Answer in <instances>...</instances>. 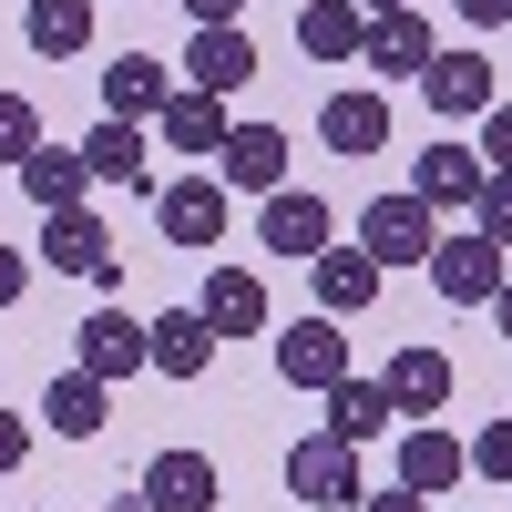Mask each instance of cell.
Wrapping results in <instances>:
<instances>
[{"label": "cell", "instance_id": "6da1fadb", "mask_svg": "<svg viewBox=\"0 0 512 512\" xmlns=\"http://www.w3.org/2000/svg\"><path fill=\"white\" fill-rule=\"evenodd\" d=\"M359 246L379 256V267H431V246H441V205L431 195H369L359 205Z\"/></svg>", "mask_w": 512, "mask_h": 512}, {"label": "cell", "instance_id": "7a4b0ae2", "mask_svg": "<svg viewBox=\"0 0 512 512\" xmlns=\"http://www.w3.org/2000/svg\"><path fill=\"white\" fill-rule=\"evenodd\" d=\"M287 492L308 502V512H359V502H369V482H359V441H338V431L297 441V451H287Z\"/></svg>", "mask_w": 512, "mask_h": 512}, {"label": "cell", "instance_id": "3957f363", "mask_svg": "<svg viewBox=\"0 0 512 512\" xmlns=\"http://www.w3.org/2000/svg\"><path fill=\"white\" fill-rule=\"evenodd\" d=\"M502 277H512V246H492L482 226H461V236H441V246H431V287L451 297V308H492Z\"/></svg>", "mask_w": 512, "mask_h": 512}, {"label": "cell", "instance_id": "277c9868", "mask_svg": "<svg viewBox=\"0 0 512 512\" xmlns=\"http://www.w3.org/2000/svg\"><path fill=\"white\" fill-rule=\"evenodd\" d=\"M41 267H62V277H82V287H103L113 297V236H103V216L93 205H62V216H41Z\"/></svg>", "mask_w": 512, "mask_h": 512}, {"label": "cell", "instance_id": "5b68a950", "mask_svg": "<svg viewBox=\"0 0 512 512\" xmlns=\"http://www.w3.org/2000/svg\"><path fill=\"white\" fill-rule=\"evenodd\" d=\"M72 369H93V379H134V369H154V318H123L113 297L93 318H82V338H72Z\"/></svg>", "mask_w": 512, "mask_h": 512}, {"label": "cell", "instance_id": "8992f818", "mask_svg": "<svg viewBox=\"0 0 512 512\" xmlns=\"http://www.w3.org/2000/svg\"><path fill=\"white\" fill-rule=\"evenodd\" d=\"M277 379H287V390H338V379H349V328H338L328 308L277 328Z\"/></svg>", "mask_w": 512, "mask_h": 512}, {"label": "cell", "instance_id": "52a82bcc", "mask_svg": "<svg viewBox=\"0 0 512 512\" xmlns=\"http://www.w3.org/2000/svg\"><path fill=\"white\" fill-rule=\"evenodd\" d=\"M482 185H492L482 144H451V134H431V154L410 164V195H431L441 216H472V205H482Z\"/></svg>", "mask_w": 512, "mask_h": 512}, {"label": "cell", "instance_id": "ba28073f", "mask_svg": "<svg viewBox=\"0 0 512 512\" xmlns=\"http://www.w3.org/2000/svg\"><path fill=\"white\" fill-rule=\"evenodd\" d=\"M154 134L175 144L185 164H216V154H226V134H236V113H226V93H195V82H175V103L154 113Z\"/></svg>", "mask_w": 512, "mask_h": 512}, {"label": "cell", "instance_id": "9c48e42d", "mask_svg": "<svg viewBox=\"0 0 512 512\" xmlns=\"http://www.w3.org/2000/svg\"><path fill=\"white\" fill-rule=\"evenodd\" d=\"M318 144H328L338 164L379 154V144H390V103H379L369 82H349V93H328V103H318Z\"/></svg>", "mask_w": 512, "mask_h": 512}, {"label": "cell", "instance_id": "30bf717a", "mask_svg": "<svg viewBox=\"0 0 512 512\" xmlns=\"http://www.w3.org/2000/svg\"><path fill=\"white\" fill-rule=\"evenodd\" d=\"M154 226L175 246H216L226 236V175H185V185H154Z\"/></svg>", "mask_w": 512, "mask_h": 512}, {"label": "cell", "instance_id": "8fae6325", "mask_svg": "<svg viewBox=\"0 0 512 512\" xmlns=\"http://www.w3.org/2000/svg\"><path fill=\"white\" fill-rule=\"evenodd\" d=\"M256 236H267V256H318L328 246V195H308V185L256 195Z\"/></svg>", "mask_w": 512, "mask_h": 512}, {"label": "cell", "instance_id": "7c38bea8", "mask_svg": "<svg viewBox=\"0 0 512 512\" xmlns=\"http://www.w3.org/2000/svg\"><path fill=\"white\" fill-rule=\"evenodd\" d=\"M308 277H318V308H328V318H359L369 297H379V277H390V267H379L369 246H338V236H328V246L308 256Z\"/></svg>", "mask_w": 512, "mask_h": 512}, {"label": "cell", "instance_id": "4fadbf2b", "mask_svg": "<svg viewBox=\"0 0 512 512\" xmlns=\"http://www.w3.org/2000/svg\"><path fill=\"white\" fill-rule=\"evenodd\" d=\"M195 308L216 318V338H267V328H277V308H267V277H256V267H216Z\"/></svg>", "mask_w": 512, "mask_h": 512}, {"label": "cell", "instance_id": "5bb4252c", "mask_svg": "<svg viewBox=\"0 0 512 512\" xmlns=\"http://www.w3.org/2000/svg\"><path fill=\"white\" fill-rule=\"evenodd\" d=\"M359 62H369V72H390V82H420V72L441 62V41H431V21H420V11H379Z\"/></svg>", "mask_w": 512, "mask_h": 512}, {"label": "cell", "instance_id": "9a60e30c", "mask_svg": "<svg viewBox=\"0 0 512 512\" xmlns=\"http://www.w3.org/2000/svg\"><path fill=\"white\" fill-rule=\"evenodd\" d=\"M185 82H195V93H246V82H256V41H246L236 21L195 31V41H185Z\"/></svg>", "mask_w": 512, "mask_h": 512}, {"label": "cell", "instance_id": "2e32d148", "mask_svg": "<svg viewBox=\"0 0 512 512\" xmlns=\"http://www.w3.org/2000/svg\"><path fill=\"white\" fill-rule=\"evenodd\" d=\"M144 512H216V461L205 451H154L144 461Z\"/></svg>", "mask_w": 512, "mask_h": 512}, {"label": "cell", "instance_id": "e0dca14e", "mask_svg": "<svg viewBox=\"0 0 512 512\" xmlns=\"http://www.w3.org/2000/svg\"><path fill=\"white\" fill-rule=\"evenodd\" d=\"M164 103H175V72H164L154 52H113V62H103V113H123V123H154Z\"/></svg>", "mask_w": 512, "mask_h": 512}, {"label": "cell", "instance_id": "ac0fdd59", "mask_svg": "<svg viewBox=\"0 0 512 512\" xmlns=\"http://www.w3.org/2000/svg\"><path fill=\"white\" fill-rule=\"evenodd\" d=\"M41 420H52L62 441H103V420H113V379H93V369H62L52 390H41Z\"/></svg>", "mask_w": 512, "mask_h": 512}, {"label": "cell", "instance_id": "d6986e66", "mask_svg": "<svg viewBox=\"0 0 512 512\" xmlns=\"http://www.w3.org/2000/svg\"><path fill=\"white\" fill-rule=\"evenodd\" d=\"M461 472H472V441H451L441 420H410V431H400V482L410 492H451Z\"/></svg>", "mask_w": 512, "mask_h": 512}, {"label": "cell", "instance_id": "ffe728a7", "mask_svg": "<svg viewBox=\"0 0 512 512\" xmlns=\"http://www.w3.org/2000/svg\"><path fill=\"white\" fill-rule=\"evenodd\" d=\"M216 349H226V338H216L205 308H164V318H154V369H164V379H205Z\"/></svg>", "mask_w": 512, "mask_h": 512}, {"label": "cell", "instance_id": "44dd1931", "mask_svg": "<svg viewBox=\"0 0 512 512\" xmlns=\"http://www.w3.org/2000/svg\"><path fill=\"white\" fill-rule=\"evenodd\" d=\"M216 175L246 185V195H277L287 185V134H277V123H236L226 154H216Z\"/></svg>", "mask_w": 512, "mask_h": 512}, {"label": "cell", "instance_id": "7402d4cb", "mask_svg": "<svg viewBox=\"0 0 512 512\" xmlns=\"http://www.w3.org/2000/svg\"><path fill=\"white\" fill-rule=\"evenodd\" d=\"M420 93H431V113H451V123H482L492 113V62L482 52H441L420 72Z\"/></svg>", "mask_w": 512, "mask_h": 512}, {"label": "cell", "instance_id": "603a6c76", "mask_svg": "<svg viewBox=\"0 0 512 512\" xmlns=\"http://www.w3.org/2000/svg\"><path fill=\"white\" fill-rule=\"evenodd\" d=\"M297 52L308 62H359L369 52V11L359 0H308V11H297Z\"/></svg>", "mask_w": 512, "mask_h": 512}, {"label": "cell", "instance_id": "cb8c5ba5", "mask_svg": "<svg viewBox=\"0 0 512 512\" xmlns=\"http://www.w3.org/2000/svg\"><path fill=\"white\" fill-rule=\"evenodd\" d=\"M318 400H328V431H338V441H359V451H369V441L400 420L390 379H338V390H318Z\"/></svg>", "mask_w": 512, "mask_h": 512}, {"label": "cell", "instance_id": "d4e9b609", "mask_svg": "<svg viewBox=\"0 0 512 512\" xmlns=\"http://www.w3.org/2000/svg\"><path fill=\"white\" fill-rule=\"evenodd\" d=\"M82 164H93V185H154V164H144V123H123V113H103L93 134H82Z\"/></svg>", "mask_w": 512, "mask_h": 512}, {"label": "cell", "instance_id": "484cf974", "mask_svg": "<svg viewBox=\"0 0 512 512\" xmlns=\"http://www.w3.org/2000/svg\"><path fill=\"white\" fill-rule=\"evenodd\" d=\"M379 379H390V400H400V410H410V420H431V410H441V400H451V359H441V349H431V338H410V349H400V359H390V369H379Z\"/></svg>", "mask_w": 512, "mask_h": 512}, {"label": "cell", "instance_id": "4316f807", "mask_svg": "<svg viewBox=\"0 0 512 512\" xmlns=\"http://www.w3.org/2000/svg\"><path fill=\"white\" fill-rule=\"evenodd\" d=\"M21 41L41 62H72L93 41V0H21Z\"/></svg>", "mask_w": 512, "mask_h": 512}, {"label": "cell", "instance_id": "83f0119b", "mask_svg": "<svg viewBox=\"0 0 512 512\" xmlns=\"http://www.w3.org/2000/svg\"><path fill=\"white\" fill-rule=\"evenodd\" d=\"M82 185H93V164H82V144H41L21 164V195L41 205V216H62V205H82Z\"/></svg>", "mask_w": 512, "mask_h": 512}, {"label": "cell", "instance_id": "f1b7e54d", "mask_svg": "<svg viewBox=\"0 0 512 512\" xmlns=\"http://www.w3.org/2000/svg\"><path fill=\"white\" fill-rule=\"evenodd\" d=\"M31 154H41V113H31V93H21V82H0V164L21 175Z\"/></svg>", "mask_w": 512, "mask_h": 512}, {"label": "cell", "instance_id": "f546056e", "mask_svg": "<svg viewBox=\"0 0 512 512\" xmlns=\"http://www.w3.org/2000/svg\"><path fill=\"white\" fill-rule=\"evenodd\" d=\"M472 472L512 492V420H492V431H472Z\"/></svg>", "mask_w": 512, "mask_h": 512}, {"label": "cell", "instance_id": "4dcf8cb0", "mask_svg": "<svg viewBox=\"0 0 512 512\" xmlns=\"http://www.w3.org/2000/svg\"><path fill=\"white\" fill-rule=\"evenodd\" d=\"M472 226H482L492 246H512V175H492V185H482V205H472Z\"/></svg>", "mask_w": 512, "mask_h": 512}, {"label": "cell", "instance_id": "1f68e13d", "mask_svg": "<svg viewBox=\"0 0 512 512\" xmlns=\"http://www.w3.org/2000/svg\"><path fill=\"white\" fill-rule=\"evenodd\" d=\"M482 164H492V175H512V103L482 113Z\"/></svg>", "mask_w": 512, "mask_h": 512}, {"label": "cell", "instance_id": "d6a6232c", "mask_svg": "<svg viewBox=\"0 0 512 512\" xmlns=\"http://www.w3.org/2000/svg\"><path fill=\"white\" fill-rule=\"evenodd\" d=\"M21 461H31V420H21V410H0V482H11Z\"/></svg>", "mask_w": 512, "mask_h": 512}, {"label": "cell", "instance_id": "836d02e7", "mask_svg": "<svg viewBox=\"0 0 512 512\" xmlns=\"http://www.w3.org/2000/svg\"><path fill=\"white\" fill-rule=\"evenodd\" d=\"M21 287H31V256H21V246H0V308H21Z\"/></svg>", "mask_w": 512, "mask_h": 512}, {"label": "cell", "instance_id": "e575fe53", "mask_svg": "<svg viewBox=\"0 0 512 512\" xmlns=\"http://www.w3.org/2000/svg\"><path fill=\"white\" fill-rule=\"evenodd\" d=\"M451 11L472 21V31H512V0H451Z\"/></svg>", "mask_w": 512, "mask_h": 512}, {"label": "cell", "instance_id": "d590c367", "mask_svg": "<svg viewBox=\"0 0 512 512\" xmlns=\"http://www.w3.org/2000/svg\"><path fill=\"white\" fill-rule=\"evenodd\" d=\"M359 512H431V492H410V482H390V492H369Z\"/></svg>", "mask_w": 512, "mask_h": 512}, {"label": "cell", "instance_id": "8d00e7d4", "mask_svg": "<svg viewBox=\"0 0 512 512\" xmlns=\"http://www.w3.org/2000/svg\"><path fill=\"white\" fill-rule=\"evenodd\" d=\"M185 11H195V31H216V21H236V11H246V0H185Z\"/></svg>", "mask_w": 512, "mask_h": 512}, {"label": "cell", "instance_id": "74e56055", "mask_svg": "<svg viewBox=\"0 0 512 512\" xmlns=\"http://www.w3.org/2000/svg\"><path fill=\"white\" fill-rule=\"evenodd\" d=\"M492 328H502V338H512V277H502V297H492Z\"/></svg>", "mask_w": 512, "mask_h": 512}, {"label": "cell", "instance_id": "f35d334b", "mask_svg": "<svg viewBox=\"0 0 512 512\" xmlns=\"http://www.w3.org/2000/svg\"><path fill=\"white\" fill-rule=\"evenodd\" d=\"M359 11H369V21H379V11H420V0H359Z\"/></svg>", "mask_w": 512, "mask_h": 512}]
</instances>
